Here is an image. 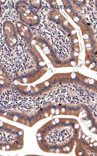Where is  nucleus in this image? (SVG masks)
I'll use <instances>...</instances> for the list:
<instances>
[{
    "label": "nucleus",
    "mask_w": 97,
    "mask_h": 156,
    "mask_svg": "<svg viewBox=\"0 0 97 156\" xmlns=\"http://www.w3.org/2000/svg\"><path fill=\"white\" fill-rule=\"evenodd\" d=\"M85 93V91L77 85H61L48 95L40 98V100L42 105L52 102L77 104L84 103Z\"/></svg>",
    "instance_id": "obj_1"
},
{
    "label": "nucleus",
    "mask_w": 97,
    "mask_h": 156,
    "mask_svg": "<svg viewBox=\"0 0 97 156\" xmlns=\"http://www.w3.org/2000/svg\"><path fill=\"white\" fill-rule=\"evenodd\" d=\"M40 106L39 98L32 99L23 97L13 90H8L1 95V108L4 109L17 108L28 112Z\"/></svg>",
    "instance_id": "obj_2"
},
{
    "label": "nucleus",
    "mask_w": 97,
    "mask_h": 156,
    "mask_svg": "<svg viewBox=\"0 0 97 156\" xmlns=\"http://www.w3.org/2000/svg\"><path fill=\"white\" fill-rule=\"evenodd\" d=\"M2 62L6 69L12 73L23 71L30 68L33 65V62L30 57L24 51L18 53L5 52L1 55Z\"/></svg>",
    "instance_id": "obj_3"
},
{
    "label": "nucleus",
    "mask_w": 97,
    "mask_h": 156,
    "mask_svg": "<svg viewBox=\"0 0 97 156\" xmlns=\"http://www.w3.org/2000/svg\"><path fill=\"white\" fill-rule=\"evenodd\" d=\"M69 129H58L51 132L48 137V140L49 142L53 144L64 143L70 138L71 136Z\"/></svg>",
    "instance_id": "obj_4"
},
{
    "label": "nucleus",
    "mask_w": 97,
    "mask_h": 156,
    "mask_svg": "<svg viewBox=\"0 0 97 156\" xmlns=\"http://www.w3.org/2000/svg\"><path fill=\"white\" fill-rule=\"evenodd\" d=\"M84 103L86 104L92 111L94 115L97 119V94L86 90Z\"/></svg>",
    "instance_id": "obj_5"
}]
</instances>
